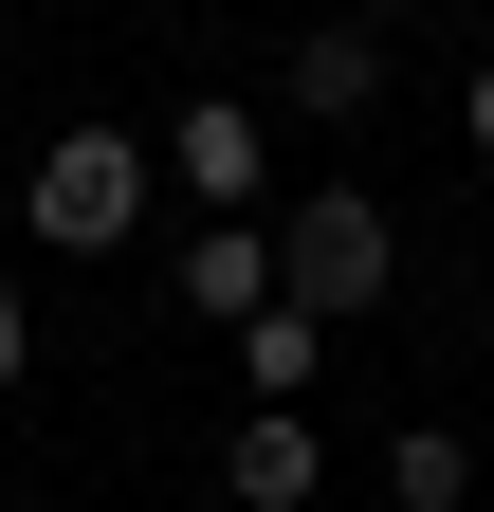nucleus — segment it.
Returning a JSON list of instances; mask_svg holds the SVG:
<instances>
[{"instance_id":"f257e3e1","label":"nucleus","mask_w":494,"mask_h":512,"mask_svg":"<svg viewBox=\"0 0 494 512\" xmlns=\"http://www.w3.org/2000/svg\"><path fill=\"white\" fill-rule=\"evenodd\" d=\"M147 128H55L37 147V183H19V238H55V256H129L147 238Z\"/></svg>"},{"instance_id":"f03ea898","label":"nucleus","mask_w":494,"mask_h":512,"mask_svg":"<svg viewBox=\"0 0 494 512\" xmlns=\"http://www.w3.org/2000/svg\"><path fill=\"white\" fill-rule=\"evenodd\" d=\"M385 275H403V220L366 202V183H312V202H275V293L312 311V330L385 311Z\"/></svg>"},{"instance_id":"7ed1b4c3","label":"nucleus","mask_w":494,"mask_h":512,"mask_svg":"<svg viewBox=\"0 0 494 512\" xmlns=\"http://www.w3.org/2000/svg\"><path fill=\"white\" fill-rule=\"evenodd\" d=\"M147 165H165V183H183V202H202V220H257V202H275V128L238 110V92H183Z\"/></svg>"},{"instance_id":"20e7f679","label":"nucleus","mask_w":494,"mask_h":512,"mask_svg":"<svg viewBox=\"0 0 494 512\" xmlns=\"http://www.w3.org/2000/svg\"><path fill=\"white\" fill-rule=\"evenodd\" d=\"M385 92H403L385 19H312V37H275V110H293V128H366Z\"/></svg>"},{"instance_id":"39448f33","label":"nucleus","mask_w":494,"mask_h":512,"mask_svg":"<svg viewBox=\"0 0 494 512\" xmlns=\"http://www.w3.org/2000/svg\"><path fill=\"white\" fill-rule=\"evenodd\" d=\"M220 494H238V512H312V494H330L312 403H238V421H220Z\"/></svg>"},{"instance_id":"423d86ee","label":"nucleus","mask_w":494,"mask_h":512,"mask_svg":"<svg viewBox=\"0 0 494 512\" xmlns=\"http://www.w3.org/2000/svg\"><path fill=\"white\" fill-rule=\"evenodd\" d=\"M257 293H275V220H202L183 238V311H202V330H238Z\"/></svg>"},{"instance_id":"0eeeda50","label":"nucleus","mask_w":494,"mask_h":512,"mask_svg":"<svg viewBox=\"0 0 494 512\" xmlns=\"http://www.w3.org/2000/svg\"><path fill=\"white\" fill-rule=\"evenodd\" d=\"M238 384H257V403H312V384H330V330L293 293H257V311H238Z\"/></svg>"},{"instance_id":"6e6552de","label":"nucleus","mask_w":494,"mask_h":512,"mask_svg":"<svg viewBox=\"0 0 494 512\" xmlns=\"http://www.w3.org/2000/svg\"><path fill=\"white\" fill-rule=\"evenodd\" d=\"M458 494H476V439L458 421H403L385 439V512H458Z\"/></svg>"},{"instance_id":"1a4fd4ad","label":"nucleus","mask_w":494,"mask_h":512,"mask_svg":"<svg viewBox=\"0 0 494 512\" xmlns=\"http://www.w3.org/2000/svg\"><path fill=\"white\" fill-rule=\"evenodd\" d=\"M458 147L494 165V55H476V74H458Z\"/></svg>"},{"instance_id":"9d476101","label":"nucleus","mask_w":494,"mask_h":512,"mask_svg":"<svg viewBox=\"0 0 494 512\" xmlns=\"http://www.w3.org/2000/svg\"><path fill=\"white\" fill-rule=\"evenodd\" d=\"M37 366V311H19V275H0V384H19Z\"/></svg>"},{"instance_id":"9b49d317","label":"nucleus","mask_w":494,"mask_h":512,"mask_svg":"<svg viewBox=\"0 0 494 512\" xmlns=\"http://www.w3.org/2000/svg\"><path fill=\"white\" fill-rule=\"evenodd\" d=\"M348 19H421V0H348Z\"/></svg>"}]
</instances>
